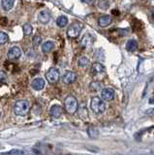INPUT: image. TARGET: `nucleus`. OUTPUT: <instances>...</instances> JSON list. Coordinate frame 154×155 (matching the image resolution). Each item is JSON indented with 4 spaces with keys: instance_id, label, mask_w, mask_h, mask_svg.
<instances>
[{
    "instance_id": "1",
    "label": "nucleus",
    "mask_w": 154,
    "mask_h": 155,
    "mask_svg": "<svg viewBox=\"0 0 154 155\" xmlns=\"http://www.w3.org/2000/svg\"><path fill=\"white\" fill-rule=\"evenodd\" d=\"M28 109H29V104L25 99L18 100L14 105V113L16 115H25L28 111Z\"/></svg>"
},
{
    "instance_id": "2",
    "label": "nucleus",
    "mask_w": 154,
    "mask_h": 155,
    "mask_svg": "<svg viewBox=\"0 0 154 155\" xmlns=\"http://www.w3.org/2000/svg\"><path fill=\"white\" fill-rule=\"evenodd\" d=\"M64 107L67 113L70 114H74L78 110V100L74 96H67L64 100Z\"/></svg>"
},
{
    "instance_id": "3",
    "label": "nucleus",
    "mask_w": 154,
    "mask_h": 155,
    "mask_svg": "<svg viewBox=\"0 0 154 155\" xmlns=\"http://www.w3.org/2000/svg\"><path fill=\"white\" fill-rule=\"evenodd\" d=\"M90 106H91V109H92V110L97 114H103L105 111V109H106L105 103L103 102L102 99L99 98V97H93V98L91 99Z\"/></svg>"
},
{
    "instance_id": "4",
    "label": "nucleus",
    "mask_w": 154,
    "mask_h": 155,
    "mask_svg": "<svg viewBox=\"0 0 154 155\" xmlns=\"http://www.w3.org/2000/svg\"><path fill=\"white\" fill-rule=\"evenodd\" d=\"M83 29V24L80 22H74L67 29V36L71 39H75L77 37H79L80 33Z\"/></svg>"
},
{
    "instance_id": "5",
    "label": "nucleus",
    "mask_w": 154,
    "mask_h": 155,
    "mask_svg": "<svg viewBox=\"0 0 154 155\" xmlns=\"http://www.w3.org/2000/svg\"><path fill=\"white\" fill-rule=\"evenodd\" d=\"M46 78L48 81L50 82V84H56L57 81L59 80V72L58 70L56 69V68H51V69L47 72L46 74Z\"/></svg>"
},
{
    "instance_id": "6",
    "label": "nucleus",
    "mask_w": 154,
    "mask_h": 155,
    "mask_svg": "<svg viewBox=\"0 0 154 155\" xmlns=\"http://www.w3.org/2000/svg\"><path fill=\"white\" fill-rule=\"evenodd\" d=\"M21 55V48L18 47H13L9 50L8 53H7V56L10 60H16L18 59Z\"/></svg>"
},
{
    "instance_id": "7",
    "label": "nucleus",
    "mask_w": 154,
    "mask_h": 155,
    "mask_svg": "<svg viewBox=\"0 0 154 155\" xmlns=\"http://www.w3.org/2000/svg\"><path fill=\"white\" fill-rule=\"evenodd\" d=\"M51 21V14L47 10H43L38 14V21L42 24H47Z\"/></svg>"
},
{
    "instance_id": "8",
    "label": "nucleus",
    "mask_w": 154,
    "mask_h": 155,
    "mask_svg": "<svg viewBox=\"0 0 154 155\" xmlns=\"http://www.w3.org/2000/svg\"><path fill=\"white\" fill-rule=\"evenodd\" d=\"M106 71L105 67L103 64H101L99 62H95L91 66V73H92L93 76H98V75H102L104 74Z\"/></svg>"
},
{
    "instance_id": "9",
    "label": "nucleus",
    "mask_w": 154,
    "mask_h": 155,
    "mask_svg": "<svg viewBox=\"0 0 154 155\" xmlns=\"http://www.w3.org/2000/svg\"><path fill=\"white\" fill-rule=\"evenodd\" d=\"M77 80V75L76 73L72 72V71H67L65 74L62 77V81H63L64 84H71Z\"/></svg>"
},
{
    "instance_id": "10",
    "label": "nucleus",
    "mask_w": 154,
    "mask_h": 155,
    "mask_svg": "<svg viewBox=\"0 0 154 155\" xmlns=\"http://www.w3.org/2000/svg\"><path fill=\"white\" fill-rule=\"evenodd\" d=\"M115 96V91L113 88H104L101 91V97L103 100L106 101H110L114 98Z\"/></svg>"
},
{
    "instance_id": "11",
    "label": "nucleus",
    "mask_w": 154,
    "mask_h": 155,
    "mask_svg": "<svg viewBox=\"0 0 154 155\" xmlns=\"http://www.w3.org/2000/svg\"><path fill=\"white\" fill-rule=\"evenodd\" d=\"M45 81L42 79V78H36V79H34L31 82V86H32V88L34 89V90H37V91H39V90H42L43 88L45 87Z\"/></svg>"
},
{
    "instance_id": "12",
    "label": "nucleus",
    "mask_w": 154,
    "mask_h": 155,
    "mask_svg": "<svg viewBox=\"0 0 154 155\" xmlns=\"http://www.w3.org/2000/svg\"><path fill=\"white\" fill-rule=\"evenodd\" d=\"M50 113L54 118H58L61 116L62 113H63V108L60 105H54L51 108Z\"/></svg>"
},
{
    "instance_id": "13",
    "label": "nucleus",
    "mask_w": 154,
    "mask_h": 155,
    "mask_svg": "<svg viewBox=\"0 0 154 155\" xmlns=\"http://www.w3.org/2000/svg\"><path fill=\"white\" fill-rule=\"evenodd\" d=\"M93 40H94V38L91 36L90 34H86V35H84L83 37V39H81L80 45L83 48H88V47H90L91 45H92Z\"/></svg>"
},
{
    "instance_id": "14",
    "label": "nucleus",
    "mask_w": 154,
    "mask_h": 155,
    "mask_svg": "<svg viewBox=\"0 0 154 155\" xmlns=\"http://www.w3.org/2000/svg\"><path fill=\"white\" fill-rule=\"evenodd\" d=\"M112 21H113V18L110 16H103V17L99 18V19H98V23L101 27L109 26L110 24L112 23Z\"/></svg>"
},
{
    "instance_id": "15",
    "label": "nucleus",
    "mask_w": 154,
    "mask_h": 155,
    "mask_svg": "<svg viewBox=\"0 0 154 155\" xmlns=\"http://www.w3.org/2000/svg\"><path fill=\"white\" fill-rule=\"evenodd\" d=\"M54 48V43L52 41H47L43 44L42 46V51L44 53H49Z\"/></svg>"
},
{
    "instance_id": "16",
    "label": "nucleus",
    "mask_w": 154,
    "mask_h": 155,
    "mask_svg": "<svg viewBox=\"0 0 154 155\" xmlns=\"http://www.w3.org/2000/svg\"><path fill=\"white\" fill-rule=\"evenodd\" d=\"M14 4H15V0H2L1 1L2 8L5 10V11H10L13 8Z\"/></svg>"
},
{
    "instance_id": "17",
    "label": "nucleus",
    "mask_w": 154,
    "mask_h": 155,
    "mask_svg": "<svg viewBox=\"0 0 154 155\" xmlns=\"http://www.w3.org/2000/svg\"><path fill=\"white\" fill-rule=\"evenodd\" d=\"M138 48V43L136 40H129L126 43V50L128 51H135Z\"/></svg>"
},
{
    "instance_id": "18",
    "label": "nucleus",
    "mask_w": 154,
    "mask_h": 155,
    "mask_svg": "<svg viewBox=\"0 0 154 155\" xmlns=\"http://www.w3.org/2000/svg\"><path fill=\"white\" fill-rule=\"evenodd\" d=\"M56 24H57V26L63 28L68 24V18H67L66 16H60L56 19Z\"/></svg>"
},
{
    "instance_id": "19",
    "label": "nucleus",
    "mask_w": 154,
    "mask_h": 155,
    "mask_svg": "<svg viewBox=\"0 0 154 155\" xmlns=\"http://www.w3.org/2000/svg\"><path fill=\"white\" fill-rule=\"evenodd\" d=\"M89 88L91 91H94V92L99 91L102 89V84L99 81H92L89 85Z\"/></svg>"
},
{
    "instance_id": "20",
    "label": "nucleus",
    "mask_w": 154,
    "mask_h": 155,
    "mask_svg": "<svg viewBox=\"0 0 154 155\" xmlns=\"http://www.w3.org/2000/svg\"><path fill=\"white\" fill-rule=\"evenodd\" d=\"M22 30H23V33H25V35L26 36H29L32 34V31H33V27L31 24L29 23H26L25 25L22 26Z\"/></svg>"
},
{
    "instance_id": "21",
    "label": "nucleus",
    "mask_w": 154,
    "mask_h": 155,
    "mask_svg": "<svg viewBox=\"0 0 154 155\" xmlns=\"http://www.w3.org/2000/svg\"><path fill=\"white\" fill-rule=\"evenodd\" d=\"M89 63V60H88V58L87 57H85V56H81L79 58V60H78V64L80 66V67H85V66H87V64Z\"/></svg>"
},
{
    "instance_id": "22",
    "label": "nucleus",
    "mask_w": 154,
    "mask_h": 155,
    "mask_svg": "<svg viewBox=\"0 0 154 155\" xmlns=\"http://www.w3.org/2000/svg\"><path fill=\"white\" fill-rule=\"evenodd\" d=\"M9 40V36L8 34H6L5 32H0V46L6 44Z\"/></svg>"
},
{
    "instance_id": "23",
    "label": "nucleus",
    "mask_w": 154,
    "mask_h": 155,
    "mask_svg": "<svg viewBox=\"0 0 154 155\" xmlns=\"http://www.w3.org/2000/svg\"><path fill=\"white\" fill-rule=\"evenodd\" d=\"M98 6L101 8V9H108L109 6H110V2L109 0H99L98 1Z\"/></svg>"
},
{
    "instance_id": "24",
    "label": "nucleus",
    "mask_w": 154,
    "mask_h": 155,
    "mask_svg": "<svg viewBox=\"0 0 154 155\" xmlns=\"http://www.w3.org/2000/svg\"><path fill=\"white\" fill-rule=\"evenodd\" d=\"M33 45H34V47H38V46H40V44L42 42V38L40 36H34V38H33Z\"/></svg>"
},
{
    "instance_id": "25",
    "label": "nucleus",
    "mask_w": 154,
    "mask_h": 155,
    "mask_svg": "<svg viewBox=\"0 0 154 155\" xmlns=\"http://www.w3.org/2000/svg\"><path fill=\"white\" fill-rule=\"evenodd\" d=\"M7 79V75L5 74V72H3L2 70H0V82L4 81Z\"/></svg>"
},
{
    "instance_id": "26",
    "label": "nucleus",
    "mask_w": 154,
    "mask_h": 155,
    "mask_svg": "<svg viewBox=\"0 0 154 155\" xmlns=\"http://www.w3.org/2000/svg\"><path fill=\"white\" fill-rule=\"evenodd\" d=\"M13 153H16V154H23L25 152H23V151H20V150H13V151L9 152V154H13Z\"/></svg>"
},
{
    "instance_id": "27",
    "label": "nucleus",
    "mask_w": 154,
    "mask_h": 155,
    "mask_svg": "<svg viewBox=\"0 0 154 155\" xmlns=\"http://www.w3.org/2000/svg\"><path fill=\"white\" fill-rule=\"evenodd\" d=\"M84 2H85V3H91L93 1V0H83Z\"/></svg>"
},
{
    "instance_id": "28",
    "label": "nucleus",
    "mask_w": 154,
    "mask_h": 155,
    "mask_svg": "<svg viewBox=\"0 0 154 155\" xmlns=\"http://www.w3.org/2000/svg\"><path fill=\"white\" fill-rule=\"evenodd\" d=\"M150 104H153V99L152 98L150 99Z\"/></svg>"
}]
</instances>
